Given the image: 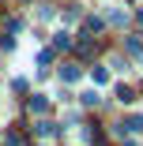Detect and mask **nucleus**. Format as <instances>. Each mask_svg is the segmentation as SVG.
<instances>
[{"label": "nucleus", "mask_w": 143, "mask_h": 146, "mask_svg": "<svg viewBox=\"0 0 143 146\" xmlns=\"http://www.w3.org/2000/svg\"><path fill=\"white\" fill-rule=\"evenodd\" d=\"M105 23H113V26H128V11L117 8V4H105Z\"/></svg>", "instance_id": "obj_1"}, {"label": "nucleus", "mask_w": 143, "mask_h": 146, "mask_svg": "<svg viewBox=\"0 0 143 146\" xmlns=\"http://www.w3.org/2000/svg\"><path fill=\"white\" fill-rule=\"evenodd\" d=\"M117 135L124 139V135H143V116H128V120L117 127Z\"/></svg>", "instance_id": "obj_2"}, {"label": "nucleus", "mask_w": 143, "mask_h": 146, "mask_svg": "<svg viewBox=\"0 0 143 146\" xmlns=\"http://www.w3.org/2000/svg\"><path fill=\"white\" fill-rule=\"evenodd\" d=\"M124 49L136 56V60H139V68H143V41H139V38H124Z\"/></svg>", "instance_id": "obj_3"}, {"label": "nucleus", "mask_w": 143, "mask_h": 146, "mask_svg": "<svg viewBox=\"0 0 143 146\" xmlns=\"http://www.w3.org/2000/svg\"><path fill=\"white\" fill-rule=\"evenodd\" d=\"M79 75H83V68H75V64L60 68V82H79Z\"/></svg>", "instance_id": "obj_4"}, {"label": "nucleus", "mask_w": 143, "mask_h": 146, "mask_svg": "<svg viewBox=\"0 0 143 146\" xmlns=\"http://www.w3.org/2000/svg\"><path fill=\"white\" fill-rule=\"evenodd\" d=\"M117 101H121V105H132V101H136V90L121 82V86H117Z\"/></svg>", "instance_id": "obj_5"}, {"label": "nucleus", "mask_w": 143, "mask_h": 146, "mask_svg": "<svg viewBox=\"0 0 143 146\" xmlns=\"http://www.w3.org/2000/svg\"><path fill=\"white\" fill-rule=\"evenodd\" d=\"M45 109H49V101H45V94H34V98H30V112H38V116H42Z\"/></svg>", "instance_id": "obj_6"}, {"label": "nucleus", "mask_w": 143, "mask_h": 146, "mask_svg": "<svg viewBox=\"0 0 143 146\" xmlns=\"http://www.w3.org/2000/svg\"><path fill=\"white\" fill-rule=\"evenodd\" d=\"M34 131H38L42 139H49V135L56 131V124H53V120H38V124H34Z\"/></svg>", "instance_id": "obj_7"}, {"label": "nucleus", "mask_w": 143, "mask_h": 146, "mask_svg": "<svg viewBox=\"0 0 143 146\" xmlns=\"http://www.w3.org/2000/svg\"><path fill=\"white\" fill-rule=\"evenodd\" d=\"M102 26H105V19H98V15H91L87 23H83V30H87V34H98Z\"/></svg>", "instance_id": "obj_8"}, {"label": "nucleus", "mask_w": 143, "mask_h": 146, "mask_svg": "<svg viewBox=\"0 0 143 146\" xmlns=\"http://www.w3.org/2000/svg\"><path fill=\"white\" fill-rule=\"evenodd\" d=\"M53 45H56V49H68V45H72V34H68V30H56V34H53Z\"/></svg>", "instance_id": "obj_9"}, {"label": "nucleus", "mask_w": 143, "mask_h": 146, "mask_svg": "<svg viewBox=\"0 0 143 146\" xmlns=\"http://www.w3.org/2000/svg\"><path fill=\"white\" fill-rule=\"evenodd\" d=\"M79 101L87 105V109H98V105H102V98H98V90H87V94H83Z\"/></svg>", "instance_id": "obj_10"}, {"label": "nucleus", "mask_w": 143, "mask_h": 146, "mask_svg": "<svg viewBox=\"0 0 143 146\" xmlns=\"http://www.w3.org/2000/svg\"><path fill=\"white\" fill-rule=\"evenodd\" d=\"M91 79H94V86H105V82H109V71H105V68H94Z\"/></svg>", "instance_id": "obj_11"}, {"label": "nucleus", "mask_w": 143, "mask_h": 146, "mask_svg": "<svg viewBox=\"0 0 143 146\" xmlns=\"http://www.w3.org/2000/svg\"><path fill=\"white\" fill-rule=\"evenodd\" d=\"M109 68H113V71H124V68H128V60H121V56H109Z\"/></svg>", "instance_id": "obj_12"}, {"label": "nucleus", "mask_w": 143, "mask_h": 146, "mask_svg": "<svg viewBox=\"0 0 143 146\" xmlns=\"http://www.w3.org/2000/svg\"><path fill=\"white\" fill-rule=\"evenodd\" d=\"M75 19H79V8H75V4H72V8H64V23H75Z\"/></svg>", "instance_id": "obj_13"}, {"label": "nucleus", "mask_w": 143, "mask_h": 146, "mask_svg": "<svg viewBox=\"0 0 143 146\" xmlns=\"http://www.w3.org/2000/svg\"><path fill=\"white\" fill-rule=\"evenodd\" d=\"M4 146H23V139H19L15 131H8V135H4Z\"/></svg>", "instance_id": "obj_14"}, {"label": "nucleus", "mask_w": 143, "mask_h": 146, "mask_svg": "<svg viewBox=\"0 0 143 146\" xmlns=\"http://www.w3.org/2000/svg\"><path fill=\"white\" fill-rule=\"evenodd\" d=\"M4 26H8V34H19V30H23V23H19V19H8Z\"/></svg>", "instance_id": "obj_15"}, {"label": "nucleus", "mask_w": 143, "mask_h": 146, "mask_svg": "<svg viewBox=\"0 0 143 146\" xmlns=\"http://www.w3.org/2000/svg\"><path fill=\"white\" fill-rule=\"evenodd\" d=\"M136 19H139V26H143V8H139V11H136Z\"/></svg>", "instance_id": "obj_16"}]
</instances>
